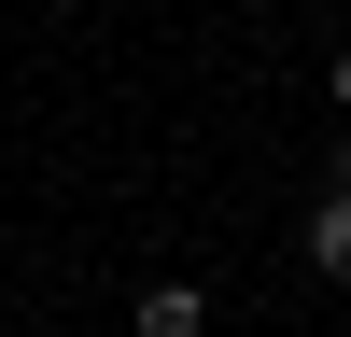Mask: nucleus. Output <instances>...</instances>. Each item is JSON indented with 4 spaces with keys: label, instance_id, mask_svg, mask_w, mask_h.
<instances>
[{
    "label": "nucleus",
    "instance_id": "1",
    "mask_svg": "<svg viewBox=\"0 0 351 337\" xmlns=\"http://www.w3.org/2000/svg\"><path fill=\"white\" fill-rule=\"evenodd\" d=\"M127 323H141V337H197V323H211V309H197V281H155V295H141Z\"/></svg>",
    "mask_w": 351,
    "mask_h": 337
},
{
    "label": "nucleus",
    "instance_id": "2",
    "mask_svg": "<svg viewBox=\"0 0 351 337\" xmlns=\"http://www.w3.org/2000/svg\"><path fill=\"white\" fill-rule=\"evenodd\" d=\"M309 267L351 281V197H324V211H309Z\"/></svg>",
    "mask_w": 351,
    "mask_h": 337
},
{
    "label": "nucleus",
    "instance_id": "3",
    "mask_svg": "<svg viewBox=\"0 0 351 337\" xmlns=\"http://www.w3.org/2000/svg\"><path fill=\"white\" fill-rule=\"evenodd\" d=\"M337 112H351V56H337Z\"/></svg>",
    "mask_w": 351,
    "mask_h": 337
}]
</instances>
